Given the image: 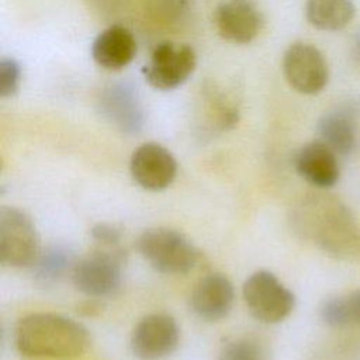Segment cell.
<instances>
[{
	"label": "cell",
	"mask_w": 360,
	"mask_h": 360,
	"mask_svg": "<svg viewBox=\"0 0 360 360\" xmlns=\"http://www.w3.org/2000/svg\"><path fill=\"white\" fill-rule=\"evenodd\" d=\"M345 298H346L350 325L360 326V288L349 292L347 295H345Z\"/></svg>",
	"instance_id": "cell-23"
},
{
	"label": "cell",
	"mask_w": 360,
	"mask_h": 360,
	"mask_svg": "<svg viewBox=\"0 0 360 360\" xmlns=\"http://www.w3.org/2000/svg\"><path fill=\"white\" fill-rule=\"evenodd\" d=\"M321 319L332 328H343L350 325L345 295L330 297L321 305Z\"/></svg>",
	"instance_id": "cell-20"
},
{
	"label": "cell",
	"mask_w": 360,
	"mask_h": 360,
	"mask_svg": "<svg viewBox=\"0 0 360 360\" xmlns=\"http://www.w3.org/2000/svg\"><path fill=\"white\" fill-rule=\"evenodd\" d=\"M219 35L233 44H249L262 31L263 11L256 0H221L214 13Z\"/></svg>",
	"instance_id": "cell-10"
},
{
	"label": "cell",
	"mask_w": 360,
	"mask_h": 360,
	"mask_svg": "<svg viewBox=\"0 0 360 360\" xmlns=\"http://www.w3.org/2000/svg\"><path fill=\"white\" fill-rule=\"evenodd\" d=\"M21 83V66L14 58H3L0 62V96H14Z\"/></svg>",
	"instance_id": "cell-21"
},
{
	"label": "cell",
	"mask_w": 360,
	"mask_h": 360,
	"mask_svg": "<svg viewBox=\"0 0 360 360\" xmlns=\"http://www.w3.org/2000/svg\"><path fill=\"white\" fill-rule=\"evenodd\" d=\"M233 300L235 290L231 280L221 273H211L194 285L190 304L198 318L215 322L231 312Z\"/></svg>",
	"instance_id": "cell-12"
},
{
	"label": "cell",
	"mask_w": 360,
	"mask_h": 360,
	"mask_svg": "<svg viewBox=\"0 0 360 360\" xmlns=\"http://www.w3.org/2000/svg\"><path fill=\"white\" fill-rule=\"evenodd\" d=\"M142 257L165 274H186L197 263L198 252L187 236L170 228H149L138 239Z\"/></svg>",
	"instance_id": "cell-4"
},
{
	"label": "cell",
	"mask_w": 360,
	"mask_h": 360,
	"mask_svg": "<svg viewBox=\"0 0 360 360\" xmlns=\"http://www.w3.org/2000/svg\"><path fill=\"white\" fill-rule=\"evenodd\" d=\"M105 117L122 132L136 134L143 125V114L136 98L127 89H118L103 101Z\"/></svg>",
	"instance_id": "cell-17"
},
{
	"label": "cell",
	"mask_w": 360,
	"mask_h": 360,
	"mask_svg": "<svg viewBox=\"0 0 360 360\" xmlns=\"http://www.w3.org/2000/svg\"><path fill=\"white\" fill-rule=\"evenodd\" d=\"M290 222L300 238L326 255L342 260L360 259V222L338 197L321 193L302 197L292 207Z\"/></svg>",
	"instance_id": "cell-1"
},
{
	"label": "cell",
	"mask_w": 360,
	"mask_h": 360,
	"mask_svg": "<svg viewBox=\"0 0 360 360\" xmlns=\"http://www.w3.org/2000/svg\"><path fill=\"white\" fill-rule=\"evenodd\" d=\"M132 179L145 190L160 191L169 187L177 174V162L172 152L156 142H146L131 156Z\"/></svg>",
	"instance_id": "cell-11"
},
{
	"label": "cell",
	"mask_w": 360,
	"mask_h": 360,
	"mask_svg": "<svg viewBox=\"0 0 360 360\" xmlns=\"http://www.w3.org/2000/svg\"><path fill=\"white\" fill-rule=\"evenodd\" d=\"M319 141L338 156H349L357 146V114L350 105H339L318 121Z\"/></svg>",
	"instance_id": "cell-14"
},
{
	"label": "cell",
	"mask_w": 360,
	"mask_h": 360,
	"mask_svg": "<svg viewBox=\"0 0 360 360\" xmlns=\"http://www.w3.org/2000/svg\"><path fill=\"white\" fill-rule=\"evenodd\" d=\"M75 257L69 248L63 245H52L41 250L35 262L31 264L34 278L45 285L58 283L68 273H72Z\"/></svg>",
	"instance_id": "cell-18"
},
{
	"label": "cell",
	"mask_w": 360,
	"mask_h": 360,
	"mask_svg": "<svg viewBox=\"0 0 360 360\" xmlns=\"http://www.w3.org/2000/svg\"><path fill=\"white\" fill-rule=\"evenodd\" d=\"M14 342L25 356L72 359L83 354L90 347L91 338L82 323L70 318L39 312L18 321Z\"/></svg>",
	"instance_id": "cell-2"
},
{
	"label": "cell",
	"mask_w": 360,
	"mask_h": 360,
	"mask_svg": "<svg viewBox=\"0 0 360 360\" xmlns=\"http://www.w3.org/2000/svg\"><path fill=\"white\" fill-rule=\"evenodd\" d=\"M283 73L288 84L301 94H318L329 79L323 53L307 42L291 44L283 56Z\"/></svg>",
	"instance_id": "cell-8"
},
{
	"label": "cell",
	"mask_w": 360,
	"mask_h": 360,
	"mask_svg": "<svg viewBox=\"0 0 360 360\" xmlns=\"http://www.w3.org/2000/svg\"><path fill=\"white\" fill-rule=\"evenodd\" d=\"M91 238L97 243V246H105V248H114L121 246V229L108 222H98L96 224L91 231Z\"/></svg>",
	"instance_id": "cell-22"
},
{
	"label": "cell",
	"mask_w": 360,
	"mask_h": 360,
	"mask_svg": "<svg viewBox=\"0 0 360 360\" xmlns=\"http://www.w3.org/2000/svg\"><path fill=\"white\" fill-rule=\"evenodd\" d=\"M136 53V41L124 25L103 30L91 44L94 62L108 70H120L131 63Z\"/></svg>",
	"instance_id": "cell-15"
},
{
	"label": "cell",
	"mask_w": 360,
	"mask_h": 360,
	"mask_svg": "<svg viewBox=\"0 0 360 360\" xmlns=\"http://www.w3.org/2000/svg\"><path fill=\"white\" fill-rule=\"evenodd\" d=\"M39 252V238L32 219L15 207H1L0 262L8 267H31Z\"/></svg>",
	"instance_id": "cell-6"
},
{
	"label": "cell",
	"mask_w": 360,
	"mask_h": 360,
	"mask_svg": "<svg viewBox=\"0 0 360 360\" xmlns=\"http://www.w3.org/2000/svg\"><path fill=\"white\" fill-rule=\"evenodd\" d=\"M250 315L263 323H278L295 307V295L273 273L257 270L250 274L242 288Z\"/></svg>",
	"instance_id": "cell-5"
},
{
	"label": "cell",
	"mask_w": 360,
	"mask_h": 360,
	"mask_svg": "<svg viewBox=\"0 0 360 360\" xmlns=\"http://www.w3.org/2000/svg\"><path fill=\"white\" fill-rule=\"evenodd\" d=\"M180 329L167 314H150L134 328L129 339L131 352L141 360H163L177 349Z\"/></svg>",
	"instance_id": "cell-9"
},
{
	"label": "cell",
	"mask_w": 360,
	"mask_h": 360,
	"mask_svg": "<svg viewBox=\"0 0 360 360\" xmlns=\"http://www.w3.org/2000/svg\"><path fill=\"white\" fill-rule=\"evenodd\" d=\"M218 360H267L263 347L252 339L226 340L218 353Z\"/></svg>",
	"instance_id": "cell-19"
},
{
	"label": "cell",
	"mask_w": 360,
	"mask_h": 360,
	"mask_svg": "<svg viewBox=\"0 0 360 360\" xmlns=\"http://www.w3.org/2000/svg\"><path fill=\"white\" fill-rule=\"evenodd\" d=\"M356 14L352 0H307L305 17L321 31H340L350 24Z\"/></svg>",
	"instance_id": "cell-16"
},
{
	"label": "cell",
	"mask_w": 360,
	"mask_h": 360,
	"mask_svg": "<svg viewBox=\"0 0 360 360\" xmlns=\"http://www.w3.org/2000/svg\"><path fill=\"white\" fill-rule=\"evenodd\" d=\"M197 56L188 44L159 42L142 69L146 82L158 90H173L181 86L194 72Z\"/></svg>",
	"instance_id": "cell-7"
},
{
	"label": "cell",
	"mask_w": 360,
	"mask_h": 360,
	"mask_svg": "<svg viewBox=\"0 0 360 360\" xmlns=\"http://www.w3.org/2000/svg\"><path fill=\"white\" fill-rule=\"evenodd\" d=\"M125 259L127 255L121 246H96L75 262L70 273L73 285L90 298L114 294L122 283Z\"/></svg>",
	"instance_id": "cell-3"
},
{
	"label": "cell",
	"mask_w": 360,
	"mask_h": 360,
	"mask_svg": "<svg viewBox=\"0 0 360 360\" xmlns=\"http://www.w3.org/2000/svg\"><path fill=\"white\" fill-rule=\"evenodd\" d=\"M294 166L304 180L318 188L335 186L340 174L338 155L319 139L305 143L298 149Z\"/></svg>",
	"instance_id": "cell-13"
},
{
	"label": "cell",
	"mask_w": 360,
	"mask_h": 360,
	"mask_svg": "<svg viewBox=\"0 0 360 360\" xmlns=\"http://www.w3.org/2000/svg\"><path fill=\"white\" fill-rule=\"evenodd\" d=\"M352 58L356 63V66L360 69V31L354 35L352 42Z\"/></svg>",
	"instance_id": "cell-24"
}]
</instances>
